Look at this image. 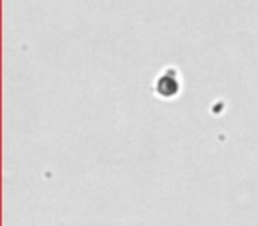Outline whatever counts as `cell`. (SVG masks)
Returning a JSON list of instances; mask_svg holds the SVG:
<instances>
[{
	"label": "cell",
	"mask_w": 258,
	"mask_h": 226,
	"mask_svg": "<svg viewBox=\"0 0 258 226\" xmlns=\"http://www.w3.org/2000/svg\"><path fill=\"white\" fill-rule=\"evenodd\" d=\"M156 92L161 97H165V99H172V97L177 96V92H179V82H177L173 76L163 74L161 78L158 80V83H156Z\"/></svg>",
	"instance_id": "6da1fadb"
}]
</instances>
